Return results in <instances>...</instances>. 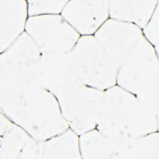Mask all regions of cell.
Listing matches in <instances>:
<instances>
[{
  "instance_id": "obj_1",
  "label": "cell",
  "mask_w": 159,
  "mask_h": 159,
  "mask_svg": "<svg viewBox=\"0 0 159 159\" xmlns=\"http://www.w3.org/2000/svg\"><path fill=\"white\" fill-rule=\"evenodd\" d=\"M1 112L34 139L46 140L69 129L57 98L42 81L0 89Z\"/></svg>"
},
{
  "instance_id": "obj_8",
  "label": "cell",
  "mask_w": 159,
  "mask_h": 159,
  "mask_svg": "<svg viewBox=\"0 0 159 159\" xmlns=\"http://www.w3.org/2000/svg\"><path fill=\"white\" fill-rule=\"evenodd\" d=\"M111 1H68L61 15L81 35H94L109 19Z\"/></svg>"
},
{
  "instance_id": "obj_3",
  "label": "cell",
  "mask_w": 159,
  "mask_h": 159,
  "mask_svg": "<svg viewBox=\"0 0 159 159\" xmlns=\"http://www.w3.org/2000/svg\"><path fill=\"white\" fill-rule=\"evenodd\" d=\"M158 55L143 36L119 68L116 85L138 98L158 96Z\"/></svg>"
},
{
  "instance_id": "obj_7",
  "label": "cell",
  "mask_w": 159,
  "mask_h": 159,
  "mask_svg": "<svg viewBox=\"0 0 159 159\" xmlns=\"http://www.w3.org/2000/svg\"><path fill=\"white\" fill-rule=\"evenodd\" d=\"M94 36L119 69L143 33L134 24L109 18Z\"/></svg>"
},
{
  "instance_id": "obj_15",
  "label": "cell",
  "mask_w": 159,
  "mask_h": 159,
  "mask_svg": "<svg viewBox=\"0 0 159 159\" xmlns=\"http://www.w3.org/2000/svg\"><path fill=\"white\" fill-rule=\"evenodd\" d=\"M67 0L63 1H27L29 17L61 14Z\"/></svg>"
},
{
  "instance_id": "obj_4",
  "label": "cell",
  "mask_w": 159,
  "mask_h": 159,
  "mask_svg": "<svg viewBox=\"0 0 159 159\" xmlns=\"http://www.w3.org/2000/svg\"><path fill=\"white\" fill-rule=\"evenodd\" d=\"M70 53L82 83L104 91L116 85L118 68L94 35L81 36Z\"/></svg>"
},
{
  "instance_id": "obj_13",
  "label": "cell",
  "mask_w": 159,
  "mask_h": 159,
  "mask_svg": "<svg viewBox=\"0 0 159 159\" xmlns=\"http://www.w3.org/2000/svg\"><path fill=\"white\" fill-rule=\"evenodd\" d=\"M0 124V159L19 158L22 150L32 137L2 112Z\"/></svg>"
},
{
  "instance_id": "obj_5",
  "label": "cell",
  "mask_w": 159,
  "mask_h": 159,
  "mask_svg": "<svg viewBox=\"0 0 159 159\" xmlns=\"http://www.w3.org/2000/svg\"><path fill=\"white\" fill-rule=\"evenodd\" d=\"M104 92L79 83L56 96L69 128L79 136L96 129Z\"/></svg>"
},
{
  "instance_id": "obj_9",
  "label": "cell",
  "mask_w": 159,
  "mask_h": 159,
  "mask_svg": "<svg viewBox=\"0 0 159 159\" xmlns=\"http://www.w3.org/2000/svg\"><path fill=\"white\" fill-rule=\"evenodd\" d=\"M42 79L44 87L55 97L81 83L75 73L70 52L42 54Z\"/></svg>"
},
{
  "instance_id": "obj_12",
  "label": "cell",
  "mask_w": 159,
  "mask_h": 159,
  "mask_svg": "<svg viewBox=\"0 0 159 159\" xmlns=\"http://www.w3.org/2000/svg\"><path fill=\"white\" fill-rule=\"evenodd\" d=\"M158 4V0L111 1L109 18L134 24L142 29Z\"/></svg>"
},
{
  "instance_id": "obj_6",
  "label": "cell",
  "mask_w": 159,
  "mask_h": 159,
  "mask_svg": "<svg viewBox=\"0 0 159 159\" xmlns=\"http://www.w3.org/2000/svg\"><path fill=\"white\" fill-rule=\"evenodd\" d=\"M25 32L42 54L70 52L81 37L61 14L29 17Z\"/></svg>"
},
{
  "instance_id": "obj_14",
  "label": "cell",
  "mask_w": 159,
  "mask_h": 159,
  "mask_svg": "<svg viewBox=\"0 0 159 159\" xmlns=\"http://www.w3.org/2000/svg\"><path fill=\"white\" fill-rule=\"evenodd\" d=\"M81 158L79 135L70 128L43 143L42 158Z\"/></svg>"
},
{
  "instance_id": "obj_2",
  "label": "cell",
  "mask_w": 159,
  "mask_h": 159,
  "mask_svg": "<svg viewBox=\"0 0 159 159\" xmlns=\"http://www.w3.org/2000/svg\"><path fill=\"white\" fill-rule=\"evenodd\" d=\"M96 129L111 138L130 141L158 131V121L135 94L115 85L104 92Z\"/></svg>"
},
{
  "instance_id": "obj_16",
  "label": "cell",
  "mask_w": 159,
  "mask_h": 159,
  "mask_svg": "<svg viewBox=\"0 0 159 159\" xmlns=\"http://www.w3.org/2000/svg\"><path fill=\"white\" fill-rule=\"evenodd\" d=\"M159 4L157 6L149 21L142 29L143 37L158 52Z\"/></svg>"
},
{
  "instance_id": "obj_11",
  "label": "cell",
  "mask_w": 159,
  "mask_h": 159,
  "mask_svg": "<svg viewBox=\"0 0 159 159\" xmlns=\"http://www.w3.org/2000/svg\"><path fill=\"white\" fill-rule=\"evenodd\" d=\"M0 11V50L2 53L25 32L29 18L27 1L1 0Z\"/></svg>"
},
{
  "instance_id": "obj_10",
  "label": "cell",
  "mask_w": 159,
  "mask_h": 159,
  "mask_svg": "<svg viewBox=\"0 0 159 159\" xmlns=\"http://www.w3.org/2000/svg\"><path fill=\"white\" fill-rule=\"evenodd\" d=\"M132 140H120L106 136L96 129L79 136L83 158H129Z\"/></svg>"
}]
</instances>
